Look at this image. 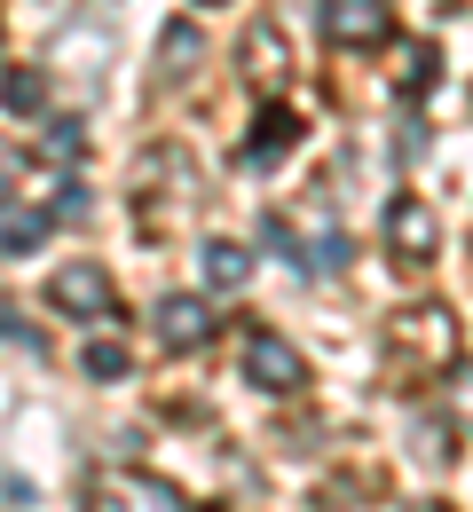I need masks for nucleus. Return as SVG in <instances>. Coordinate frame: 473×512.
<instances>
[{
    "mask_svg": "<svg viewBox=\"0 0 473 512\" xmlns=\"http://www.w3.org/2000/svg\"><path fill=\"white\" fill-rule=\"evenodd\" d=\"M40 150H48V158H79V150H87V134L71 127V119H56V127L40 134Z\"/></svg>",
    "mask_w": 473,
    "mask_h": 512,
    "instance_id": "obj_17",
    "label": "nucleus"
},
{
    "mask_svg": "<svg viewBox=\"0 0 473 512\" xmlns=\"http://www.w3.org/2000/svg\"><path fill=\"white\" fill-rule=\"evenodd\" d=\"M40 237H48V213L0 205V260H24V253H40Z\"/></svg>",
    "mask_w": 473,
    "mask_h": 512,
    "instance_id": "obj_14",
    "label": "nucleus"
},
{
    "mask_svg": "<svg viewBox=\"0 0 473 512\" xmlns=\"http://www.w3.org/2000/svg\"><path fill=\"white\" fill-rule=\"evenodd\" d=\"M0 111H8V119H32V111H48V71H40V64L0 71Z\"/></svg>",
    "mask_w": 473,
    "mask_h": 512,
    "instance_id": "obj_13",
    "label": "nucleus"
},
{
    "mask_svg": "<svg viewBox=\"0 0 473 512\" xmlns=\"http://www.w3.org/2000/svg\"><path fill=\"white\" fill-rule=\"evenodd\" d=\"M237 71H245V87H261V95H276V87L292 79V48H284V24H276V16H253V24H245Z\"/></svg>",
    "mask_w": 473,
    "mask_h": 512,
    "instance_id": "obj_8",
    "label": "nucleus"
},
{
    "mask_svg": "<svg viewBox=\"0 0 473 512\" xmlns=\"http://www.w3.org/2000/svg\"><path fill=\"white\" fill-rule=\"evenodd\" d=\"M410 512H450V505H434V497H418V505H410Z\"/></svg>",
    "mask_w": 473,
    "mask_h": 512,
    "instance_id": "obj_20",
    "label": "nucleus"
},
{
    "mask_svg": "<svg viewBox=\"0 0 473 512\" xmlns=\"http://www.w3.org/2000/svg\"><path fill=\"white\" fill-rule=\"evenodd\" d=\"M387 253H395V268H410V276L442 260V213H434L418 190L387 197Z\"/></svg>",
    "mask_w": 473,
    "mask_h": 512,
    "instance_id": "obj_3",
    "label": "nucleus"
},
{
    "mask_svg": "<svg viewBox=\"0 0 473 512\" xmlns=\"http://www.w3.org/2000/svg\"><path fill=\"white\" fill-rule=\"evenodd\" d=\"M316 24H324L332 48H355V56H379V48L395 40V8H387V0H324Z\"/></svg>",
    "mask_w": 473,
    "mask_h": 512,
    "instance_id": "obj_5",
    "label": "nucleus"
},
{
    "mask_svg": "<svg viewBox=\"0 0 473 512\" xmlns=\"http://www.w3.org/2000/svg\"><path fill=\"white\" fill-rule=\"evenodd\" d=\"M410 457H418V465H450V457H458V418H450V410H442V418L418 410V418H410Z\"/></svg>",
    "mask_w": 473,
    "mask_h": 512,
    "instance_id": "obj_12",
    "label": "nucleus"
},
{
    "mask_svg": "<svg viewBox=\"0 0 473 512\" xmlns=\"http://www.w3.org/2000/svg\"><path fill=\"white\" fill-rule=\"evenodd\" d=\"M442 386L458 394V418H466V426H473V371H466V363H458V371H450V379H442Z\"/></svg>",
    "mask_w": 473,
    "mask_h": 512,
    "instance_id": "obj_19",
    "label": "nucleus"
},
{
    "mask_svg": "<svg viewBox=\"0 0 473 512\" xmlns=\"http://www.w3.org/2000/svg\"><path fill=\"white\" fill-rule=\"evenodd\" d=\"M79 371H87L95 386H119V379H127V347H119V339H87Z\"/></svg>",
    "mask_w": 473,
    "mask_h": 512,
    "instance_id": "obj_15",
    "label": "nucleus"
},
{
    "mask_svg": "<svg viewBox=\"0 0 473 512\" xmlns=\"http://www.w3.org/2000/svg\"><path fill=\"white\" fill-rule=\"evenodd\" d=\"M127 213H135V229L150 237V245H166L174 229H190V213H198V158H190L182 142H158V150H142Z\"/></svg>",
    "mask_w": 473,
    "mask_h": 512,
    "instance_id": "obj_2",
    "label": "nucleus"
},
{
    "mask_svg": "<svg viewBox=\"0 0 473 512\" xmlns=\"http://www.w3.org/2000/svg\"><path fill=\"white\" fill-rule=\"evenodd\" d=\"M198 56H205L198 24H190V16H174V24L158 32V87H182V79L198 71Z\"/></svg>",
    "mask_w": 473,
    "mask_h": 512,
    "instance_id": "obj_11",
    "label": "nucleus"
},
{
    "mask_svg": "<svg viewBox=\"0 0 473 512\" xmlns=\"http://www.w3.org/2000/svg\"><path fill=\"white\" fill-rule=\"evenodd\" d=\"M300 134H308V119H300L292 103H261L253 134L237 142V166H245V174H261V166H276V158H284V150H292Z\"/></svg>",
    "mask_w": 473,
    "mask_h": 512,
    "instance_id": "obj_9",
    "label": "nucleus"
},
{
    "mask_svg": "<svg viewBox=\"0 0 473 512\" xmlns=\"http://www.w3.org/2000/svg\"><path fill=\"white\" fill-rule=\"evenodd\" d=\"M198 276L213 284V292H245V284H253V253H245L237 237H205L198 245Z\"/></svg>",
    "mask_w": 473,
    "mask_h": 512,
    "instance_id": "obj_10",
    "label": "nucleus"
},
{
    "mask_svg": "<svg viewBox=\"0 0 473 512\" xmlns=\"http://www.w3.org/2000/svg\"><path fill=\"white\" fill-rule=\"evenodd\" d=\"M48 308L71 316V323H111L119 316V284H111L103 260H64V268L48 276Z\"/></svg>",
    "mask_w": 473,
    "mask_h": 512,
    "instance_id": "obj_4",
    "label": "nucleus"
},
{
    "mask_svg": "<svg viewBox=\"0 0 473 512\" xmlns=\"http://www.w3.org/2000/svg\"><path fill=\"white\" fill-rule=\"evenodd\" d=\"M379 363H387V379H395V386L450 379V371L466 363V323H458V308H442V300H410V308H395L387 331H379Z\"/></svg>",
    "mask_w": 473,
    "mask_h": 512,
    "instance_id": "obj_1",
    "label": "nucleus"
},
{
    "mask_svg": "<svg viewBox=\"0 0 473 512\" xmlns=\"http://www.w3.org/2000/svg\"><path fill=\"white\" fill-rule=\"evenodd\" d=\"M150 331H158V347H166V355H198V347H213L221 316L205 308L198 292H166V300H158V316H150Z\"/></svg>",
    "mask_w": 473,
    "mask_h": 512,
    "instance_id": "obj_7",
    "label": "nucleus"
},
{
    "mask_svg": "<svg viewBox=\"0 0 473 512\" xmlns=\"http://www.w3.org/2000/svg\"><path fill=\"white\" fill-rule=\"evenodd\" d=\"M245 379L261 386V394H300L308 386V355L284 331H245Z\"/></svg>",
    "mask_w": 473,
    "mask_h": 512,
    "instance_id": "obj_6",
    "label": "nucleus"
},
{
    "mask_svg": "<svg viewBox=\"0 0 473 512\" xmlns=\"http://www.w3.org/2000/svg\"><path fill=\"white\" fill-rule=\"evenodd\" d=\"M434 71H442V56H434L426 40H410V48H403V71H395V87H403V95H426V87H434Z\"/></svg>",
    "mask_w": 473,
    "mask_h": 512,
    "instance_id": "obj_16",
    "label": "nucleus"
},
{
    "mask_svg": "<svg viewBox=\"0 0 473 512\" xmlns=\"http://www.w3.org/2000/svg\"><path fill=\"white\" fill-rule=\"evenodd\" d=\"M48 213H56V221H79V213H87V190H79V182H64V190H56V205H48Z\"/></svg>",
    "mask_w": 473,
    "mask_h": 512,
    "instance_id": "obj_18",
    "label": "nucleus"
},
{
    "mask_svg": "<svg viewBox=\"0 0 473 512\" xmlns=\"http://www.w3.org/2000/svg\"><path fill=\"white\" fill-rule=\"evenodd\" d=\"M198 8H229V0H198Z\"/></svg>",
    "mask_w": 473,
    "mask_h": 512,
    "instance_id": "obj_21",
    "label": "nucleus"
}]
</instances>
